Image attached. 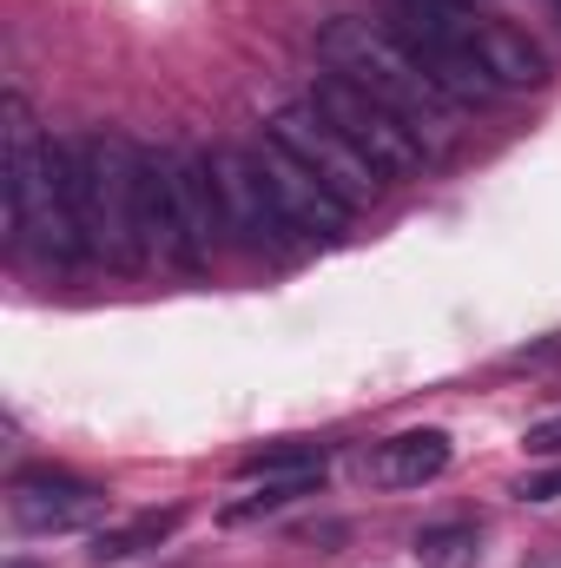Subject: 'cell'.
<instances>
[{"instance_id":"obj_9","label":"cell","mask_w":561,"mask_h":568,"mask_svg":"<svg viewBox=\"0 0 561 568\" xmlns=\"http://www.w3.org/2000/svg\"><path fill=\"white\" fill-rule=\"evenodd\" d=\"M252 159L265 165V179H272V192H278L284 219L297 225V239H310V245H344V232H350V205H344L310 165H297L272 133L252 145Z\"/></svg>"},{"instance_id":"obj_8","label":"cell","mask_w":561,"mask_h":568,"mask_svg":"<svg viewBox=\"0 0 561 568\" xmlns=\"http://www.w3.org/2000/svg\"><path fill=\"white\" fill-rule=\"evenodd\" d=\"M218 159V185H225V219H232V239L245 252H290L297 245V225L284 219L278 192L265 179V165L252 159V145H225L212 152Z\"/></svg>"},{"instance_id":"obj_5","label":"cell","mask_w":561,"mask_h":568,"mask_svg":"<svg viewBox=\"0 0 561 568\" xmlns=\"http://www.w3.org/2000/svg\"><path fill=\"white\" fill-rule=\"evenodd\" d=\"M304 100H310V106H317V113H324V120H330L344 140L357 145V152H364V159H370L384 179H397V172H417L422 159H429V145H422L417 133H410V126H404V120L384 106V100H370L364 87H350L344 73H317V87H310Z\"/></svg>"},{"instance_id":"obj_19","label":"cell","mask_w":561,"mask_h":568,"mask_svg":"<svg viewBox=\"0 0 561 568\" xmlns=\"http://www.w3.org/2000/svg\"><path fill=\"white\" fill-rule=\"evenodd\" d=\"M522 443H529V449H536V456H561V417H542V424L529 429V436H522Z\"/></svg>"},{"instance_id":"obj_16","label":"cell","mask_w":561,"mask_h":568,"mask_svg":"<svg viewBox=\"0 0 561 568\" xmlns=\"http://www.w3.org/2000/svg\"><path fill=\"white\" fill-rule=\"evenodd\" d=\"M252 483H284V476H324V443H304V436H290V443H265V449H252L245 463H238Z\"/></svg>"},{"instance_id":"obj_3","label":"cell","mask_w":561,"mask_h":568,"mask_svg":"<svg viewBox=\"0 0 561 568\" xmlns=\"http://www.w3.org/2000/svg\"><path fill=\"white\" fill-rule=\"evenodd\" d=\"M67 172H73V212L86 258L106 265H145L140 245V145L126 133H80L67 140Z\"/></svg>"},{"instance_id":"obj_20","label":"cell","mask_w":561,"mask_h":568,"mask_svg":"<svg viewBox=\"0 0 561 568\" xmlns=\"http://www.w3.org/2000/svg\"><path fill=\"white\" fill-rule=\"evenodd\" d=\"M7 568H40V562H33V556H13V562H7Z\"/></svg>"},{"instance_id":"obj_2","label":"cell","mask_w":561,"mask_h":568,"mask_svg":"<svg viewBox=\"0 0 561 568\" xmlns=\"http://www.w3.org/2000/svg\"><path fill=\"white\" fill-rule=\"evenodd\" d=\"M7 232L20 252L40 265H80V212H73V172H67V140H40L20 100H7Z\"/></svg>"},{"instance_id":"obj_11","label":"cell","mask_w":561,"mask_h":568,"mask_svg":"<svg viewBox=\"0 0 561 568\" xmlns=\"http://www.w3.org/2000/svg\"><path fill=\"white\" fill-rule=\"evenodd\" d=\"M178 219H185V245H192V265L205 272L212 252L225 245L232 219H225V185H218V159L212 152H178Z\"/></svg>"},{"instance_id":"obj_12","label":"cell","mask_w":561,"mask_h":568,"mask_svg":"<svg viewBox=\"0 0 561 568\" xmlns=\"http://www.w3.org/2000/svg\"><path fill=\"white\" fill-rule=\"evenodd\" d=\"M449 436L442 429H404L390 443H377V456H364V476L384 483V489H422L449 469Z\"/></svg>"},{"instance_id":"obj_4","label":"cell","mask_w":561,"mask_h":568,"mask_svg":"<svg viewBox=\"0 0 561 568\" xmlns=\"http://www.w3.org/2000/svg\"><path fill=\"white\" fill-rule=\"evenodd\" d=\"M384 27L417 53L422 73H429L456 106H489V100L502 93L496 73H489L482 53H476V27H482V20H469V7H456V0H397Z\"/></svg>"},{"instance_id":"obj_7","label":"cell","mask_w":561,"mask_h":568,"mask_svg":"<svg viewBox=\"0 0 561 568\" xmlns=\"http://www.w3.org/2000/svg\"><path fill=\"white\" fill-rule=\"evenodd\" d=\"M106 516V489L73 469H20L7 483V523L20 536H73Z\"/></svg>"},{"instance_id":"obj_10","label":"cell","mask_w":561,"mask_h":568,"mask_svg":"<svg viewBox=\"0 0 561 568\" xmlns=\"http://www.w3.org/2000/svg\"><path fill=\"white\" fill-rule=\"evenodd\" d=\"M140 245L145 265L159 258V265L198 272L185 245V219H178V152L165 145H140Z\"/></svg>"},{"instance_id":"obj_21","label":"cell","mask_w":561,"mask_h":568,"mask_svg":"<svg viewBox=\"0 0 561 568\" xmlns=\"http://www.w3.org/2000/svg\"><path fill=\"white\" fill-rule=\"evenodd\" d=\"M456 7H469V0H456Z\"/></svg>"},{"instance_id":"obj_1","label":"cell","mask_w":561,"mask_h":568,"mask_svg":"<svg viewBox=\"0 0 561 568\" xmlns=\"http://www.w3.org/2000/svg\"><path fill=\"white\" fill-rule=\"evenodd\" d=\"M317 53H324L330 73H344L350 87H364L370 100H384V106L429 145V159L456 140V100L422 73V60L390 33V27H377V20H364V13H337V20L317 27Z\"/></svg>"},{"instance_id":"obj_15","label":"cell","mask_w":561,"mask_h":568,"mask_svg":"<svg viewBox=\"0 0 561 568\" xmlns=\"http://www.w3.org/2000/svg\"><path fill=\"white\" fill-rule=\"evenodd\" d=\"M410 556H417V568H476L482 562V529H476L469 516L429 523V529H417Z\"/></svg>"},{"instance_id":"obj_22","label":"cell","mask_w":561,"mask_h":568,"mask_svg":"<svg viewBox=\"0 0 561 568\" xmlns=\"http://www.w3.org/2000/svg\"><path fill=\"white\" fill-rule=\"evenodd\" d=\"M555 7H561V0H555Z\"/></svg>"},{"instance_id":"obj_18","label":"cell","mask_w":561,"mask_h":568,"mask_svg":"<svg viewBox=\"0 0 561 568\" xmlns=\"http://www.w3.org/2000/svg\"><path fill=\"white\" fill-rule=\"evenodd\" d=\"M516 496H522V503H561V463H555V469L522 476V483H516Z\"/></svg>"},{"instance_id":"obj_13","label":"cell","mask_w":561,"mask_h":568,"mask_svg":"<svg viewBox=\"0 0 561 568\" xmlns=\"http://www.w3.org/2000/svg\"><path fill=\"white\" fill-rule=\"evenodd\" d=\"M476 53H482V67L496 73V87H549V60H542V47L529 40V33H516V27H476Z\"/></svg>"},{"instance_id":"obj_14","label":"cell","mask_w":561,"mask_h":568,"mask_svg":"<svg viewBox=\"0 0 561 568\" xmlns=\"http://www.w3.org/2000/svg\"><path fill=\"white\" fill-rule=\"evenodd\" d=\"M178 523H185V509H140V516H126V523L100 529L86 556H93L100 568H106V562H133V556H145V549H159Z\"/></svg>"},{"instance_id":"obj_6","label":"cell","mask_w":561,"mask_h":568,"mask_svg":"<svg viewBox=\"0 0 561 568\" xmlns=\"http://www.w3.org/2000/svg\"><path fill=\"white\" fill-rule=\"evenodd\" d=\"M272 140H278L297 165H310V172H317L344 205H350V212H364V205L384 192V172H377V165H370L350 140H344V133H337L310 100H290V106L272 113Z\"/></svg>"},{"instance_id":"obj_17","label":"cell","mask_w":561,"mask_h":568,"mask_svg":"<svg viewBox=\"0 0 561 568\" xmlns=\"http://www.w3.org/2000/svg\"><path fill=\"white\" fill-rule=\"evenodd\" d=\"M310 489H317V476H284V483H265L258 496L232 503V509H225V523H252V516H265V509H284V503H297V496H310Z\"/></svg>"}]
</instances>
